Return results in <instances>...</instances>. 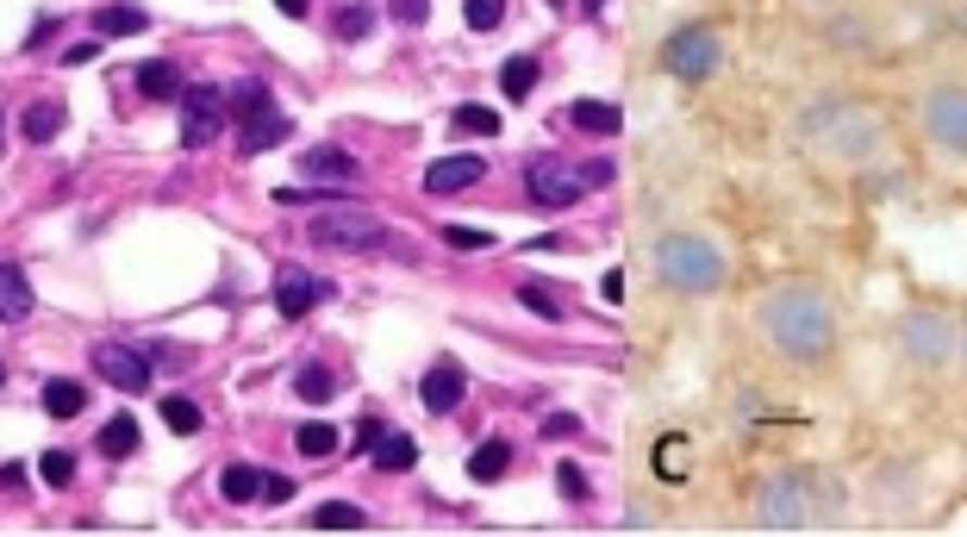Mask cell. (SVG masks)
I'll use <instances>...</instances> for the list:
<instances>
[{
    "mask_svg": "<svg viewBox=\"0 0 967 537\" xmlns=\"http://www.w3.org/2000/svg\"><path fill=\"white\" fill-rule=\"evenodd\" d=\"M749 519L755 532H818V475L805 462H774L749 482Z\"/></svg>",
    "mask_w": 967,
    "mask_h": 537,
    "instance_id": "obj_2",
    "label": "cell"
},
{
    "mask_svg": "<svg viewBox=\"0 0 967 537\" xmlns=\"http://www.w3.org/2000/svg\"><path fill=\"white\" fill-rule=\"evenodd\" d=\"M444 244H449V251H487L494 238H487V231H474V226H444Z\"/></svg>",
    "mask_w": 967,
    "mask_h": 537,
    "instance_id": "obj_38",
    "label": "cell"
},
{
    "mask_svg": "<svg viewBox=\"0 0 967 537\" xmlns=\"http://www.w3.org/2000/svg\"><path fill=\"white\" fill-rule=\"evenodd\" d=\"M38 475H44L50 487H69L75 482V457L69 450H44V457H38Z\"/></svg>",
    "mask_w": 967,
    "mask_h": 537,
    "instance_id": "obj_36",
    "label": "cell"
},
{
    "mask_svg": "<svg viewBox=\"0 0 967 537\" xmlns=\"http://www.w3.org/2000/svg\"><path fill=\"white\" fill-rule=\"evenodd\" d=\"M506 469H512V444H506V437H487V444H474L469 482H499Z\"/></svg>",
    "mask_w": 967,
    "mask_h": 537,
    "instance_id": "obj_19",
    "label": "cell"
},
{
    "mask_svg": "<svg viewBox=\"0 0 967 537\" xmlns=\"http://www.w3.org/2000/svg\"><path fill=\"white\" fill-rule=\"evenodd\" d=\"M556 487H562L569 507H587V500H594V487H587V475H581L574 462H556Z\"/></svg>",
    "mask_w": 967,
    "mask_h": 537,
    "instance_id": "obj_35",
    "label": "cell"
},
{
    "mask_svg": "<svg viewBox=\"0 0 967 537\" xmlns=\"http://www.w3.org/2000/svg\"><path fill=\"white\" fill-rule=\"evenodd\" d=\"M955 26H962V38H967V0H962V20H955Z\"/></svg>",
    "mask_w": 967,
    "mask_h": 537,
    "instance_id": "obj_50",
    "label": "cell"
},
{
    "mask_svg": "<svg viewBox=\"0 0 967 537\" xmlns=\"http://www.w3.org/2000/svg\"><path fill=\"white\" fill-rule=\"evenodd\" d=\"M569 119H574L581 131H619V126H624V113H619L612 101H574Z\"/></svg>",
    "mask_w": 967,
    "mask_h": 537,
    "instance_id": "obj_29",
    "label": "cell"
},
{
    "mask_svg": "<svg viewBox=\"0 0 967 537\" xmlns=\"http://www.w3.org/2000/svg\"><path fill=\"white\" fill-rule=\"evenodd\" d=\"M918 131L924 144L949 163H967V81L955 76H937L930 88L918 94Z\"/></svg>",
    "mask_w": 967,
    "mask_h": 537,
    "instance_id": "obj_5",
    "label": "cell"
},
{
    "mask_svg": "<svg viewBox=\"0 0 967 537\" xmlns=\"http://www.w3.org/2000/svg\"><path fill=\"white\" fill-rule=\"evenodd\" d=\"M394 20H406V26H424V20H431V0H394Z\"/></svg>",
    "mask_w": 967,
    "mask_h": 537,
    "instance_id": "obj_41",
    "label": "cell"
},
{
    "mask_svg": "<svg viewBox=\"0 0 967 537\" xmlns=\"http://www.w3.org/2000/svg\"><path fill=\"white\" fill-rule=\"evenodd\" d=\"M587 194V181H581V169H569L562 156H537L531 169H524V201L531 206H574Z\"/></svg>",
    "mask_w": 967,
    "mask_h": 537,
    "instance_id": "obj_9",
    "label": "cell"
},
{
    "mask_svg": "<svg viewBox=\"0 0 967 537\" xmlns=\"http://www.w3.org/2000/svg\"><path fill=\"white\" fill-rule=\"evenodd\" d=\"M893 350H899V362H912L918 375H943L949 362H955V350H962V319L949 307L918 301V307H905L893 319Z\"/></svg>",
    "mask_w": 967,
    "mask_h": 537,
    "instance_id": "obj_4",
    "label": "cell"
},
{
    "mask_svg": "<svg viewBox=\"0 0 967 537\" xmlns=\"http://www.w3.org/2000/svg\"><path fill=\"white\" fill-rule=\"evenodd\" d=\"M805 7H837V0H805Z\"/></svg>",
    "mask_w": 967,
    "mask_h": 537,
    "instance_id": "obj_51",
    "label": "cell"
},
{
    "mask_svg": "<svg viewBox=\"0 0 967 537\" xmlns=\"http://www.w3.org/2000/svg\"><path fill=\"white\" fill-rule=\"evenodd\" d=\"M549 7H562V0H549Z\"/></svg>",
    "mask_w": 967,
    "mask_h": 537,
    "instance_id": "obj_54",
    "label": "cell"
},
{
    "mask_svg": "<svg viewBox=\"0 0 967 537\" xmlns=\"http://www.w3.org/2000/svg\"><path fill=\"white\" fill-rule=\"evenodd\" d=\"M138 94L144 101H181V69L175 63H144L138 69Z\"/></svg>",
    "mask_w": 967,
    "mask_h": 537,
    "instance_id": "obj_22",
    "label": "cell"
},
{
    "mask_svg": "<svg viewBox=\"0 0 967 537\" xmlns=\"http://www.w3.org/2000/svg\"><path fill=\"white\" fill-rule=\"evenodd\" d=\"M812 138H818L837 163H868V156L880 151V138H887V131H880V119H874L868 106L849 101V106H830L824 119H812Z\"/></svg>",
    "mask_w": 967,
    "mask_h": 537,
    "instance_id": "obj_7",
    "label": "cell"
},
{
    "mask_svg": "<svg viewBox=\"0 0 967 537\" xmlns=\"http://www.w3.org/2000/svg\"><path fill=\"white\" fill-rule=\"evenodd\" d=\"M662 69H669L674 81H687V88L712 81V76L724 69V31L705 26V20H694V26H674L669 38H662Z\"/></svg>",
    "mask_w": 967,
    "mask_h": 537,
    "instance_id": "obj_6",
    "label": "cell"
},
{
    "mask_svg": "<svg viewBox=\"0 0 967 537\" xmlns=\"http://www.w3.org/2000/svg\"><path fill=\"white\" fill-rule=\"evenodd\" d=\"M462 20H469V31H494L499 20H506V0H469Z\"/></svg>",
    "mask_w": 967,
    "mask_h": 537,
    "instance_id": "obj_37",
    "label": "cell"
},
{
    "mask_svg": "<svg viewBox=\"0 0 967 537\" xmlns=\"http://www.w3.org/2000/svg\"><path fill=\"white\" fill-rule=\"evenodd\" d=\"M0 387H7V369H0Z\"/></svg>",
    "mask_w": 967,
    "mask_h": 537,
    "instance_id": "obj_53",
    "label": "cell"
},
{
    "mask_svg": "<svg viewBox=\"0 0 967 537\" xmlns=\"http://www.w3.org/2000/svg\"><path fill=\"white\" fill-rule=\"evenodd\" d=\"M338 287L325 282V276H306V269H281L275 276V307H281V319H306V312L319 307V301H331Z\"/></svg>",
    "mask_w": 967,
    "mask_h": 537,
    "instance_id": "obj_12",
    "label": "cell"
},
{
    "mask_svg": "<svg viewBox=\"0 0 967 537\" xmlns=\"http://www.w3.org/2000/svg\"><path fill=\"white\" fill-rule=\"evenodd\" d=\"M0 144H7V119H0Z\"/></svg>",
    "mask_w": 967,
    "mask_h": 537,
    "instance_id": "obj_52",
    "label": "cell"
},
{
    "mask_svg": "<svg viewBox=\"0 0 967 537\" xmlns=\"http://www.w3.org/2000/svg\"><path fill=\"white\" fill-rule=\"evenodd\" d=\"M25 312H31V282L20 263H0V325H20Z\"/></svg>",
    "mask_w": 967,
    "mask_h": 537,
    "instance_id": "obj_16",
    "label": "cell"
},
{
    "mask_svg": "<svg viewBox=\"0 0 967 537\" xmlns=\"http://www.w3.org/2000/svg\"><path fill=\"white\" fill-rule=\"evenodd\" d=\"M581 181H587V188H599V181H612V163H606V156H599V163H581Z\"/></svg>",
    "mask_w": 967,
    "mask_h": 537,
    "instance_id": "obj_44",
    "label": "cell"
},
{
    "mask_svg": "<svg viewBox=\"0 0 967 537\" xmlns=\"http://www.w3.org/2000/svg\"><path fill=\"white\" fill-rule=\"evenodd\" d=\"M100 457H131V450H138V419H131V412H119V419H106V425H100V444H94Z\"/></svg>",
    "mask_w": 967,
    "mask_h": 537,
    "instance_id": "obj_23",
    "label": "cell"
},
{
    "mask_svg": "<svg viewBox=\"0 0 967 537\" xmlns=\"http://www.w3.org/2000/svg\"><path fill=\"white\" fill-rule=\"evenodd\" d=\"M462 394H469V369H462L456 357H437L431 369H424V382H419L424 412H456L462 407Z\"/></svg>",
    "mask_w": 967,
    "mask_h": 537,
    "instance_id": "obj_13",
    "label": "cell"
},
{
    "mask_svg": "<svg viewBox=\"0 0 967 537\" xmlns=\"http://www.w3.org/2000/svg\"><path fill=\"white\" fill-rule=\"evenodd\" d=\"M94 56H100V44L88 38V44H69V51H63V63H69V69H81V63H94Z\"/></svg>",
    "mask_w": 967,
    "mask_h": 537,
    "instance_id": "obj_43",
    "label": "cell"
},
{
    "mask_svg": "<svg viewBox=\"0 0 967 537\" xmlns=\"http://www.w3.org/2000/svg\"><path fill=\"white\" fill-rule=\"evenodd\" d=\"M537 76H544V63H537V56H512V63L499 69V88H506V101H531Z\"/></svg>",
    "mask_w": 967,
    "mask_h": 537,
    "instance_id": "obj_25",
    "label": "cell"
},
{
    "mask_svg": "<svg viewBox=\"0 0 967 537\" xmlns=\"http://www.w3.org/2000/svg\"><path fill=\"white\" fill-rule=\"evenodd\" d=\"M288 138H294L288 113H263V119H244V131H238L244 156H263V151H275V144H288Z\"/></svg>",
    "mask_w": 967,
    "mask_h": 537,
    "instance_id": "obj_15",
    "label": "cell"
},
{
    "mask_svg": "<svg viewBox=\"0 0 967 537\" xmlns=\"http://www.w3.org/2000/svg\"><path fill=\"white\" fill-rule=\"evenodd\" d=\"M755 332L780 369L793 375H824L837 350H843V319H837V294L818 276H774L755 294Z\"/></svg>",
    "mask_w": 967,
    "mask_h": 537,
    "instance_id": "obj_1",
    "label": "cell"
},
{
    "mask_svg": "<svg viewBox=\"0 0 967 537\" xmlns=\"http://www.w3.org/2000/svg\"><path fill=\"white\" fill-rule=\"evenodd\" d=\"M519 301H524V312H537V319H549V325H556V319H569L562 294H556L549 282H519Z\"/></svg>",
    "mask_w": 967,
    "mask_h": 537,
    "instance_id": "obj_28",
    "label": "cell"
},
{
    "mask_svg": "<svg viewBox=\"0 0 967 537\" xmlns=\"http://www.w3.org/2000/svg\"><path fill=\"white\" fill-rule=\"evenodd\" d=\"M225 126V94L219 88H181V144L200 151V144H213Z\"/></svg>",
    "mask_w": 967,
    "mask_h": 537,
    "instance_id": "obj_10",
    "label": "cell"
},
{
    "mask_svg": "<svg viewBox=\"0 0 967 537\" xmlns=\"http://www.w3.org/2000/svg\"><path fill=\"white\" fill-rule=\"evenodd\" d=\"M419 462V444L406 432H381V444H374V469H387V475H406Z\"/></svg>",
    "mask_w": 967,
    "mask_h": 537,
    "instance_id": "obj_21",
    "label": "cell"
},
{
    "mask_svg": "<svg viewBox=\"0 0 967 537\" xmlns=\"http://www.w3.org/2000/svg\"><path fill=\"white\" fill-rule=\"evenodd\" d=\"M649 263H656L662 287H669V294H687V301L718 294L724 276H730V256H724L705 231H662L656 251H649Z\"/></svg>",
    "mask_w": 967,
    "mask_h": 537,
    "instance_id": "obj_3",
    "label": "cell"
},
{
    "mask_svg": "<svg viewBox=\"0 0 967 537\" xmlns=\"http://www.w3.org/2000/svg\"><path fill=\"white\" fill-rule=\"evenodd\" d=\"M275 7H281L288 20H306V7H313V0H275Z\"/></svg>",
    "mask_w": 967,
    "mask_h": 537,
    "instance_id": "obj_47",
    "label": "cell"
},
{
    "mask_svg": "<svg viewBox=\"0 0 967 537\" xmlns=\"http://www.w3.org/2000/svg\"><path fill=\"white\" fill-rule=\"evenodd\" d=\"M481 176H487L481 156H437V163L424 169V194H462V188H474Z\"/></svg>",
    "mask_w": 967,
    "mask_h": 537,
    "instance_id": "obj_14",
    "label": "cell"
},
{
    "mask_svg": "<svg viewBox=\"0 0 967 537\" xmlns=\"http://www.w3.org/2000/svg\"><path fill=\"white\" fill-rule=\"evenodd\" d=\"M94 369L100 382H113L119 394H144L150 387V350H131V344H100Z\"/></svg>",
    "mask_w": 967,
    "mask_h": 537,
    "instance_id": "obj_11",
    "label": "cell"
},
{
    "mask_svg": "<svg viewBox=\"0 0 967 537\" xmlns=\"http://www.w3.org/2000/svg\"><path fill=\"white\" fill-rule=\"evenodd\" d=\"M294 450H300V457H331V450H338V432H331L325 419H313V425H300Z\"/></svg>",
    "mask_w": 967,
    "mask_h": 537,
    "instance_id": "obj_33",
    "label": "cell"
},
{
    "mask_svg": "<svg viewBox=\"0 0 967 537\" xmlns=\"http://www.w3.org/2000/svg\"><path fill=\"white\" fill-rule=\"evenodd\" d=\"M306 238L325 244V251H381V244H387V226L369 219V213H319V219L306 226Z\"/></svg>",
    "mask_w": 967,
    "mask_h": 537,
    "instance_id": "obj_8",
    "label": "cell"
},
{
    "mask_svg": "<svg viewBox=\"0 0 967 537\" xmlns=\"http://www.w3.org/2000/svg\"><path fill=\"white\" fill-rule=\"evenodd\" d=\"M581 432V419H574V412H549L544 419V437H574Z\"/></svg>",
    "mask_w": 967,
    "mask_h": 537,
    "instance_id": "obj_42",
    "label": "cell"
},
{
    "mask_svg": "<svg viewBox=\"0 0 967 537\" xmlns=\"http://www.w3.org/2000/svg\"><path fill=\"white\" fill-rule=\"evenodd\" d=\"M38 400H44V412H50V419H75L88 394H81V382H69V375H56V382H44V394H38Z\"/></svg>",
    "mask_w": 967,
    "mask_h": 537,
    "instance_id": "obj_26",
    "label": "cell"
},
{
    "mask_svg": "<svg viewBox=\"0 0 967 537\" xmlns=\"http://www.w3.org/2000/svg\"><path fill=\"white\" fill-rule=\"evenodd\" d=\"M300 176H313V181H356V156H349V151H331V144H319V151H300Z\"/></svg>",
    "mask_w": 967,
    "mask_h": 537,
    "instance_id": "obj_17",
    "label": "cell"
},
{
    "mask_svg": "<svg viewBox=\"0 0 967 537\" xmlns=\"http://www.w3.org/2000/svg\"><path fill=\"white\" fill-rule=\"evenodd\" d=\"M225 106H231L238 119H263V113H275V94H269V81H238V88L225 94Z\"/></svg>",
    "mask_w": 967,
    "mask_h": 537,
    "instance_id": "obj_24",
    "label": "cell"
},
{
    "mask_svg": "<svg viewBox=\"0 0 967 537\" xmlns=\"http://www.w3.org/2000/svg\"><path fill=\"white\" fill-rule=\"evenodd\" d=\"M163 425H169V432H200V407L194 400H188V394H169V400H163Z\"/></svg>",
    "mask_w": 967,
    "mask_h": 537,
    "instance_id": "obj_34",
    "label": "cell"
},
{
    "mask_svg": "<svg viewBox=\"0 0 967 537\" xmlns=\"http://www.w3.org/2000/svg\"><path fill=\"white\" fill-rule=\"evenodd\" d=\"M294 394L306 400V407H325V400H331V369H325V362H300V369H294Z\"/></svg>",
    "mask_w": 967,
    "mask_h": 537,
    "instance_id": "obj_30",
    "label": "cell"
},
{
    "mask_svg": "<svg viewBox=\"0 0 967 537\" xmlns=\"http://www.w3.org/2000/svg\"><path fill=\"white\" fill-rule=\"evenodd\" d=\"M449 119H456V131H469V138H499V113H494V106H456Z\"/></svg>",
    "mask_w": 967,
    "mask_h": 537,
    "instance_id": "obj_32",
    "label": "cell"
},
{
    "mask_svg": "<svg viewBox=\"0 0 967 537\" xmlns=\"http://www.w3.org/2000/svg\"><path fill=\"white\" fill-rule=\"evenodd\" d=\"M219 494L231 507H250V500H263V469H250V462H231L219 475Z\"/></svg>",
    "mask_w": 967,
    "mask_h": 537,
    "instance_id": "obj_20",
    "label": "cell"
},
{
    "mask_svg": "<svg viewBox=\"0 0 967 537\" xmlns=\"http://www.w3.org/2000/svg\"><path fill=\"white\" fill-rule=\"evenodd\" d=\"M374 444H381V419H362L356 425V450H374Z\"/></svg>",
    "mask_w": 967,
    "mask_h": 537,
    "instance_id": "obj_45",
    "label": "cell"
},
{
    "mask_svg": "<svg viewBox=\"0 0 967 537\" xmlns=\"http://www.w3.org/2000/svg\"><path fill=\"white\" fill-rule=\"evenodd\" d=\"M94 26H100V38H131V31L150 26V13L144 7H131V0H100Z\"/></svg>",
    "mask_w": 967,
    "mask_h": 537,
    "instance_id": "obj_18",
    "label": "cell"
},
{
    "mask_svg": "<svg viewBox=\"0 0 967 537\" xmlns=\"http://www.w3.org/2000/svg\"><path fill=\"white\" fill-rule=\"evenodd\" d=\"M281 500H294V482L288 475H263V507H281Z\"/></svg>",
    "mask_w": 967,
    "mask_h": 537,
    "instance_id": "obj_40",
    "label": "cell"
},
{
    "mask_svg": "<svg viewBox=\"0 0 967 537\" xmlns=\"http://www.w3.org/2000/svg\"><path fill=\"white\" fill-rule=\"evenodd\" d=\"M955 362H962V375H967V319H962V350H955Z\"/></svg>",
    "mask_w": 967,
    "mask_h": 537,
    "instance_id": "obj_48",
    "label": "cell"
},
{
    "mask_svg": "<svg viewBox=\"0 0 967 537\" xmlns=\"http://www.w3.org/2000/svg\"><path fill=\"white\" fill-rule=\"evenodd\" d=\"M313 525H319V532H362L369 519H362V507H349V500H325V507L313 512Z\"/></svg>",
    "mask_w": 967,
    "mask_h": 537,
    "instance_id": "obj_31",
    "label": "cell"
},
{
    "mask_svg": "<svg viewBox=\"0 0 967 537\" xmlns=\"http://www.w3.org/2000/svg\"><path fill=\"white\" fill-rule=\"evenodd\" d=\"M369 26H374L369 7H344V20H338V31H344V38H369Z\"/></svg>",
    "mask_w": 967,
    "mask_h": 537,
    "instance_id": "obj_39",
    "label": "cell"
},
{
    "mask_svg": "<svg viewBox=\"0 0 967 537\" xmlns=\"http://www.w3.org/2000/svg\"><path fill=\"white\" fill-rule=\"evenodd\" d=\"M56 131H63V101H31L25 106V138H31V144H50Z\"/></svg>",
    "mask_w": 967,
    "mask_h": 537,
    "instance_id": "obj_27",
    "label": "cell"
},
{
    "mask_svg": "<svg viewBox=\"0 0 967 537\" xmlns=\"http://www.w3.org/2000/svg\"><path fill=\"white\" fill-rule=\"evenodd\" d=\"M606 301H612V307L624 301V269H612V276H606Z\"/></svg>",
    "mask_w": 967,
    "mask_h": 537,
    "instance_id": "obj_46",
    "label": "cell"
},
{
    "mask_svg": "<svg viewBox=\"0 0 967 537\" xmlns=\"http://www.w3.org/2000/svg\"><path fill=\"white\" fill-rule=\"evenodd\" d=\"M581 7H587V13H594V20H599V13H606V7H612V0H581Z\"/></svg>",
    "mask_w": 967,
    "mask_h": 537,
    "instance_id": "obj_49",
    "label": "cell"
}]
</instances>
